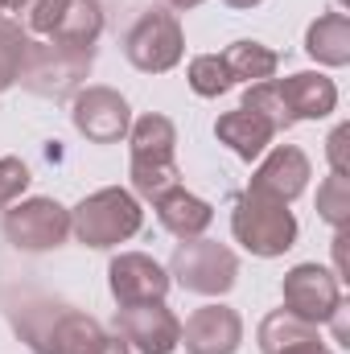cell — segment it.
I'll use <instances>...</instances> for the list:
<instances>
[{
    "mask_svg": "<svg viewBox=\"0 0 350 354\" xmlns=\"http://www.w3.org/2000/svg\"><path fill=\"white\" fill-rule=\"evenodd\" d=\"M91 354H132V346H128V342H120V338H107V334H103V342H99Z\"/></svg>",
    "mask_w": 350,
    "mask_h": 354,
    "instance_id": "obj_31",
    "label": "cell"
},
{
    "mask_svg": "<svg viewBox=\"0 0 350 354\" xmlns=\"http://www.w3.org/2000/svg\"><path fill=\"white\" fill-rule=\"evenodd\" d=\"M214 136L235 153V157H243V161H256L264 149L280 136L268 120H264L260 111H248V107H239V111H227V115H219L214 120Z\"/></svg>",
    "mask_w": 350,
    "mask_h": 354,
    "instance_id": "obj_15",
    "label": "cell"
},
{
    "mask_svg": "<svg viewBox=\"0 0 350 354\" xmlns=\"http://www.w3.org/2000/svg\"><path fill=\"white\" fill-rule=\"evenodd\" d=\"M223 62H227V71H231L235 83H264V79L276 75L280 54L268 50L264 41H235V46H227Z\"/></svg>",
    "mask_w": 350,
    "mask_h": 354,
    "instance_id": "obj_20",
    "label": "cell"
},
{
    "mask_svg": "<svg viewBox=\"0 0 350 354\" xmlns=\"http://www.w3.org/2000/svg\"><path fill=\"white\" fill-rule=\"evenodd\" d=\"M29 165L17 157H0V210H8L12 202H21V194L29 189Z\"/></svg>",
    "mask_w": 350,
    "mask_h": 354,
    "instance_id": "obj_27",
    "label": "cell"
},
{
    "mask_svg": "<svg viewBox=\"0 0 350 354\" xmlns=\"http://www.w3.org/2000/svg\"><path fill=\"white\" fill-rule=\"evenodd\" d=\"M71 120H75V128L87 136L91 145H116L132 128V107H128V99L120 91L111 87H83L75 91Z\"/></svg>",
    "mask_w": 350,
    "mask_h": 354,
    "instance_id": "obj_9",
    "label": "cell"
},
{
    "mask_svg": "<svg viewBox=\"0 0 350 354\" xmlns=\"http://www.w3.org/2000/svg\"><path fill=\"white\" fill-rule=\"evenodd\" d=\"M103 33V8L99 0H66L50 41H62V46H79V50H95Z\"/></svg>",
    "mask_w": 350,
    "mask_h": 354,
    "instance_id": "obj_19",
    "label": "cell"
},
{
    "mask_svg": "<svg viewBox=\"0 0 350 354\" xmlns=\"http://www.w3.org/2000/svg\"><path fill=\"white\" fill-rule=\"evenodd\" d=\"M223 4H231V8H256V4H264V0H223Z\"/></svg>",
    "mask_w": 350,
    "mask_h": 354,
    "instance_id": "obj_33",
    "label": "cell"
},
{
    "mask_svg": "<svg viewBox=\"0 0 350 354\" xmlns=\"http://www.w3.org/2000/svg\"><path fill=\"white\" fill-rule=\"evenodd\" d=\"M317 214L334 231H347L350 223V177L347 174H330L317 185Z\"/></svg>",
    "mask_w": 350,
    "mask_h": 354,
    "instance_id": "obj_24",
    "label": "cell"
},
{
    "mask_svg": "<svg viewBox=\"0 0 350 354\" xmlns=\"http://www.w3.org/2000/svg\"><path fill=\"white\" fill-rule=\"evenodd\" d=\"M305 54L322 66H347L350 62V17L347 12H322L305 33Z\"/></svg>",
    "mask_w": 350,
    "mask_h": 354,
    "instance_id": "obj_17",
    "label": "cell"
},
{
    "mask_svg": "<svg viewBox=\"0 0 350 354\" xmlns=\"http://www.w3.org/2000/svg\"><path fill=\"white\" fill-rule=\"evenodd\" d=\"M185 354H235L243 342V317L231 305H202L181 326Z\"/></svg>",
    "mask_w": 350,
    "mask_h": 354,
    "instance_id": "obj_12",
    "label": "cell"
},
{
    "mask_svg": "<svg viewBox=\"0 0 350 354\" xmlns=\"http://www.w3.org/2000/svg\"><path fill=\"white\" fill-rule=\"evenodd\" d=\"M37 354H91L103 342V326L79 309H42V326H17Z\"/></svg>",
    "mask_w": 350,
    "mask_h": 354,
    "instance_id": "obj_7",
    "label": "cell"
},
{
    "mask_svg": "<svg viewBox=\"0 0 350 354\" xmlns=\"http://www.w3.org/2000/svg\"><path fill=\"white\" fill-rule=\"evenodd\" d=\"M347 140H350V124L334 128V136H330V165H334V174H347Z\"/></svg>",
    "mask_w": 350,
    "mask_h": 354,
    "instance_id": "obj_29",
    "label": "cell"
},
{
    "mask_svg": "<svg viewBox=\"0 0 350 354\" xmlns=\"http://www.w3.org/2000/svg\"><path fill=\"white\" fill-rule=\"evenodd\" d=\"M231 231L260 260H276V256H284L297 243V218H293V210L284 202H272V198L252 194V189L235 202Z\"/></svg>",
    "mask_w": 350,
    "mask_h": 354,
    "instance_id": "obj_2",
    "label": "cell"
},
{
    "mask_svg": "<svg viewBox=\"0 0 350 354\" xmlns=\"http://www.w3.org/2000/svg\"><path fill=\"white\" fill-rule=\"evenodd\" d=\"M66 235H71V210L54 198H29L4 210V239L17 252H54L66 243Z\"/></svg>",
    "mask_w": 350,
    "mask_h": 354,
    "instance_id": "obj_6",
    "label": "cell"
},
{
    "mask_svg": "<svg viewBox=\"0 0 350 354\" xmlns=\"http://www.w3.org/2000/svg\"><path fill=\"white\" fill-rule=\"evenodd\" d=\"M145 223V210L140 202L120 189V185H107V189H95L87 194L75 210H71V231L83 248H116V243H128Z\"/></svg>",
    "mask_w": 350,
    "mask_h": 354,
    "instance_id": "obj_1",
    "label": "cell"
},
{
    "mask_svg": "<svg viewBox=\"0 0 350 354\" xmlns=\"http://www.w3.org/2000/svg\"><path fill=\"white\" fill-rule=\"evenodd\" d=\"M116 330L120 338L140 354H174L181 346V322L165 301H149V305H124L116 313Z\"/></svg>",
    "mask_w": 350,
    "mask_h": 354,
    "instance_id": "obj_10",
    "label": "cell"
},
{
    "mask_svg": "<svg viewBox=\"0 0 350 354\" xmlns=\"http://www.w3.org/2000/svg\"><path fill=\"white\" fill-rule=\"evenodd\" d=\"M305 185H309V157L297 149V145H276L268 157H264V165L252 174V194H260V198H272V202H293V198H301L305 194Z\"/></svg>",
    "mask_w": 350,
    "mask_h": 354,
    "instance_id": "obj_13",
    "label": "cell"
},
{
    "mask_svg": "<svg viewBox=\"0 0 350 354\" xmlns=\"http://www.w3.org/2000/svg\"><path fill=\"white\" fill-rule=\"evenodd\" d=\"M177 177H181L177 161H132V189L140 198H149V202H157L169 189H177L181 185Z\"/></svg>",
    "mask_w": 350,
    "mask_h": 354,
    "instance_id": "obj_23",
    "label": "cell"
},
{
    "mask_svg": "<svg viewBox=\"0 0 350 354\" xmlns=\"http://www.w3.org/2000/svg\"><path fill=\"white\" fill-rule=\"evenodd\" d=\"M169 4H174V8H198L202 0H169Z\"/></svg>",
    "mask_w": 350,
    "mask_h": 354,
    "instance_id": "obj_34",
    "label": "cell"
},
{
    "mask_svg": "<svg viewBox=\"0 0 350 354\" xmlns=\"http://www.w3.org/2000/svg\"><path fill=\"white\" fill-rule=\"evenodd\" d=\"M95 50H79V46H62V41H29L25 62H21V83L33 95L46 99H62L91 75Z\"/></svg>",
    "mask_w": 350,
    "mask_h": 354,
    "instance_id": "obj_4",
    "label": "cell"
},
{
    "mask_svg": "<svg viewBox=\"0 0 350 354\" xmlns=\"http://www.w3.org/2000/svg\"><path fill=\"white\" fill-rule=\"evenodd\" d=\"M185 79H190V91L202 95V99H219V95H227V91L235 87V79H231L223 54H198V58L190 62Z\"/></svg>",
    "mask_w": 350,
    "mask_h": 354,
    "instance_id": "obj_22",
    "label": "cell"
},
{
    "mask_svg": "<svg viewBox=\"0 0 350 354\" xmlns=\"http://www.w3.org/2000/svg\"><path fill=\"white\" fill-rule=\"evenodd\" d=\"M157 206V223L177 235V239H198L210 223H214V210H210V202H202L198 194H190V189H169L165 198H157L153 202Z\"/></svg>",
    "mask_w": 350,
    "mask_h": 354,
    "instance_id": "obj_16",
    "label": "cell"
},
{
    "mask_svg": "<svg viewBox=\"0 0 350 354\" xmlns=\"http://www.w3.org/2000/svg\"><path fill=\"white\" fill-rule=\"evenodd\" d=\"M280 292H284V309L297 313V317L309 322V326L330 322L334 309L342 305L338 276H334L330 268H322V264H297L288 276H284Z\"/></svg>",
    "mask_w": 350,
    "mask_h": 354,
    "instance_id": "obj_8",
    "label": "cell"
},
{
    "mask_svg": "<svg viewBox=\"0 0 350 354\" xmlns=\"http://www.w3.org/2000/svg\"><path fill=\"white\" fill-rule=\"evenodd\" d=\"M243 107H248V111H260L276 132H288V128H293V115H288V107H284V99H280V91H276V79L252 83V87L243 91Z\"/></svg>",
    "mask_w": 350,
    "mask_h": 354,
    "instance_id": "obj_26",
    "label": "cell"
},
{
    "mask_svg": "<svg viewBox=\"0 0 350 354\" xmlns=\"http://www.w3.org/2000/svg\"><path fill=\"white\" fill-rule=\"evenodd\" d=\"M280 354H330V346L322 338H305V342H297V346H288V351H280Z\"/></svg>",
    "mask_w": 350,
    "mask_h": 354,
    "instance_id": "obj_30",
    "label": "cell"
},
{
    "mask_svg": "<svg viewBox=\"0 0 350 354\" xmlns=\"http://www.w3.org/2000/svg\"><path fill=\"white\" fill-rule=\"evenodd\" d=\"M169 280H177L185 292H202V297H223L235 288L239 280V256L227 243L214 239H181L169 260Z\"/></svg>",
    "mask_w": 350,
    "mask_h": 354,
    "instance_id": "obj_3",
    "label": "cell"
},
{
    "mask_svg": "<svg viewBox=\"0 0 350 354\" xmlns=\"http://www.w3.org/2000/svg\"><path fill=\"white\" fill-rule=\"evenodd\" d=\"M305 338H317V326L301 322L288 309L268 313L260 322V330H256V342H260L264 354H280V351H288V346H297V342H305Z\"/></svg>",
    "mask_w": 350,
    "mask_h": 354,
    "instance_id": "obj_21",
    "label": "cell"
},
{
    "mask_svg": "<svg viewBox=\"0 0 350 354\" xmlns=\"http://www.w3.org/2000/svg\"><path fill=\"white\" fill-rule=\"evenodd\" d=\"M342 4H347V0H342Z\"/></svg>",
    "mask_w": 350,
    "mask_h": 354,
    "instance_id": "obj_36",
    "label": "cell"
},
{
    "mask_svg": "<svg viewBox=\"0 0 350 354\" xmlns=\"http://www.w3.org/2000/svg\"><path fill=\"white\" fill-rule=\"evenodd\" d=\"M33 4H37V0H8V8H12V12H29Z\"/></svg>",
    "mask_w": 350,
    "mask_h": 354,
    "instance_id": "obj_32",
    "label": "cell"
},
{
    "mask_svg": "<svg viewBox=\"0 0 350 354\" xmlns=\"http://www.w3.org/2000/svg\"><path fill=\"white\" fill-rule=\"evenodd\" d=\"M124 54L136 71L145 75H165L174 71L185 54V33H181V21L169 8H149L136 17V25L128 29L124 37Z\"/></svg>",
    "mask_w": 350,
    "mask_h": 354,
    "instance_id": "obj_5",
    "label": "cell"
},
{
    "mask_svg": "<svg viewBox=\"0 0 350 354\" xmlns=\"http://www.w3.org/2000/svg\"><path fill=\"white\" fill-rule=\"evenodd\" d=\"M4 8H8V0H0V12H4Z\"/></svg>",
    "mask_w": 350,
    "mask_h": 354,
    "instance_id": "obj_35",
    "label": "cell"
},
{
    "mask_svg": "<svg viewBox=\"0 0 350 354\" xmlns=\"http://www.w3.org/2000/svg\"><path fill=\"white\" fill-rule=\"evenodd\" d=\"M128 140H132V161H174V149H177V128L169 115H140L132 120L128 128Z\"/></svg>",
    "mask_w": 350,
    "mask_h": 354,
    "instance_id": "obj_18",
    "label": "cell"
},
{
    "mask_svg": "<svg viewBox=\"0 0 350 354\" xmlns=\"http://www.w3.org/2000/svg\"><path fill=\"white\" fill-rule=\"evenodd\" d=\"M276 91L297 120H326L334 107H338V87L334 79H326L322 71H301V75H288V79H276Z\"/></svg>",
    "mask_w": 350,
    "mask_h": 354,
    "instance_id": "obj_14",
    "label": "cell"
},
{
    "mask_svg": "<svg viewBox=\"0 0 350 354\" xmlns=\"http://www.w3.org/2000/svg\"><path fill=\"white\" fill-rule=\"evenodd\" d=\"M107 284H111V297L124 305H149V301H165L169 292V272L157 264L153 256L145 252H120L111 264H107Z\"/></svg>",
    "mask_w": 350,
    "mask_h": 354,
    "instance_id": "obj_11",
    "label": "cell"
},
{
    "mask_svg": "<svg viewBox=\"0 0 350 354\" xmlns=\"http://www.w3.org/2000/svg\"><path fill=\"white\" fill-rule=\"evenodd\" d=\"M25 50H29V37L17 21H4L0 17V91H8L21 79V62H25Z\"/></svg>",
    "mask_w": 350,
    "mask_h": 354,
    "instance_id": "obj_25",
    "label": "cell"
},
{
    "mask_svg": "<svg viewBox=\"0 0 350 354\" xmlns=\"http://www.w3.org/2000/svg\"><path fill=\"white\" fill-rule=\"evenodd\" d=\"M62 8H66V0H37L29 12H25V21H29V29L33 33H54V25H58V17H62Z\"/></svg>",
    "mask_w": 350,
    "mask_h": 354,
    "instance_id": "obj_28",
    "label": "cell"
}]
</instances>
